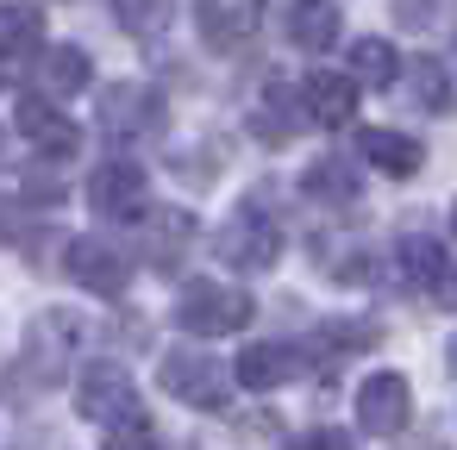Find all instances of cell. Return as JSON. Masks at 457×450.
Wrapping results in <instances>:
<instances>
[{
    "label": "cell",
    "mask_w": 457,
    "mask_h": 450,
    "mask_svg": "<svg viewBox=\"0 0 457 450\" xmlns=\"http://www.w3.org/2000/svg\"><path fill=\"white\" fill-rule=\"evenodd\" d=\"M176 325L188 338H232L251 325V294L226 288V282H188L176 300Z\"/></svg>",
    "instance_id": "obj_1"
},
{
    "label": "cell",
    "mask_w": 457,
    "mask_h": 450,
    "mask_svg": "<svg viewBox=\"0 0 457 450\" xmlns=\"http://www.w3.org/2000/svg\"><path fill=\"white\" fill-rule=\"evenodd\" d=\"M76 413L95 419V425H145V406H138V388L120 363H88L82 381H76Z\"/></svg>",
    "instance_id": "obj_2"
},
{
    "label": "cell",
    "mask_w": 457,
    "mask_h": 450,
    "mask_svg": "<svg viewBox=\"0 0 457 450\" xmlns=\"http://www.w3.org/2000/svg\"><path fill=\"white\" fill-rule=\"evenodd\" d=\"M63 269H70L76 288H88V294H101V300H120L126 282H132V263H126L120 244H107V238H70Z\"/></svg>",
    "instance_id": "obj_3"
},
{
    "label": "cell",
    "mask_w": 457,
    "mask_h": 450,
    "mask_svg": "<svg viewBox=\"0 0 457 450\" xmlns=\"http://www.w3.org/2000/svg\"><path fill=\"white\" fill-rule=\"evenodd\" d=\"M163 388L176 394V400H188V406H201V413H220L226 406V369L213 363V356H201V350H170L163 356Z\"/></svg>",
    "instance_id": "obj_4"
},
{
    "label": "cell",
    "mask_w": 457,
    "mask_h": 450,
    "mask_svg": "<svg viewBox=\"0 0 457 450\" xmlns=\"http://www.w3.org/2000/svg\"><path fill=\"white\" fill-rule=\"evenodd\" d=\"M407 419H413V388H407V375H395V369L370 375L363 394H357V425H363L370 438H401Z\"/></svg>",
    "instance_id": "obj_5"
},
{
    "label": "cell",
    "mask_w": 457,
    "mask_h": 450,
    "mask_svg": "<svg viewBox=\"0 0 457 450\" xmlns=\"http://www.w3.org/2000/svg\"><path fill=\"white\" fill-rule=\"evenodd\" d=\"M220 257H226L232 269H270V263L282 257V232H276V219H263V207L251 200V207L220 232Z\"/></svg>",
    "instance_id": "obj_6"
},
{
    "label": "cell",
    "mask_w": 457,
    "mask_h": 450,
    "mask_svg": "<svg viewBox=\"0 0 457 450\" xmlns=\"http://www.w3.org/2000/svg\"><path fill=\"white\" fill-rule=\"evenodd\" d=\"M13 126H20V138H26L38 157H76V144H82V132L70 126V113H57L45 94H26L20 113H13Z\"/></svg>",
    "instance_id": "obj_7"
},
{
    "label": "cell",
    "mask_w": 457,
    "mask_h": 450,
    "mask_svg": "<svg viewBox=\"0 0 457 450\" xmlns=\"http://www.w3.org/2000/svg\"><path fill=\"white\" fill-rule=\"evenodd\" d=\"M88 207L101 213V219H132L138 207H145V169L138 163H101L95 169V182H88Z\"/></svg>",
    "instance_id": "obj_8"
},
{
    "label": "cell",
    "mask_w": 457,
    "mask_h": 450,
    "mask_svg": "<svg viewBox=\"0 0 457 450\" xmlns=\"http://www.w3.org/2000/svg\"><path fill=\"white\" fill-rule=\"evenodd\" d=\"M188 244H195V213L157 207V213L145 219V263H151V269H176V263L188 257Z\"/></svg>",
    "instance_id": "obj_9"
},
{
    "label": "cell",
    "mask_w": 457,
    "mask_h": 450,
    "mask_svg": "<svg viewBox=\"0 0 457 450\" xmlns=\"http://www.w3.org/2000/svg\"><path fill=\"white\" fill-rule=\"evenodd\" d=\"M157 119H163V107H157V94H151V88H138V82H120V88H107V94H101V126H107V132H120V138L151 132Z\"/></svg>",
    "instance_id": "obj_10"
},
{
    "label": "cell",
    "mask_w": 457,
    "mask_h": 450,
    "mask_svg": "<svg viewBox=\"0 0 457 450\" xmlns=\"http://www.w3.org/2000/svg\"><path fill=\"white\" fill-rule=\"evenodd\" d=\"M357 157H363L370 169H382V176H413V169L426 163L420 138H401V132H388V126H376V132H357Z\"/></svg>",
    "instance_id": "obj_11"
},
{
    "label": "cell",
    "mask_w": 457,
    "mask_h": 450,
    "mask_svg": "<svg viewBox=\"0 0 457 450\" xmlns=\"http://www.w3.org/2000/svg\"><path fill=\"white\" fill-rule=\"evenodd\" d=\"M301 107H307V119H320V126H351V113H357V82H345V76H307V82H301Z\"/></svg>",
    "instance_id": "obj_12"
},
{
    "label": "cell",
    "mask_w": 457,
    "mask_h": 450,
    "mask_svg": "<svg viewBox=\"0 0 457 450\" xmlns=\"http://www.w3.org/2000/svg\"><path fill=\"white\" fill-rule=\"evenodd\" d=\"M295 369H301V350H295V344H251V350L238 356V381H245L251 394L282 388Z\"/></svg>",
    "instance_id": "obj_13"
},
{
    "label": "cell",
    "mask_w": 457,
    "mask_h": 450,
    "mask_svg": "<svg viewBox=\"0 0 457 450\" xmlns=\"http://www.w3.org/2000/svg\"><path fill=\"white\" fill-rule=\"evenodd\" d=\"M88 82H95V63H88V51H76V45H57V51L38 63V88H45V94H57V101L82 94Z\"/></svg>",
    "instance_id": "obj_14"
},
{
    "label": "cell",
    "mask_w": 457,
    "mask_h": 450,
    "mask_svg": "<svg viewBox=\"0 0 457 450\" xmlns=\"http://www.w3.org/2000/svg\"><path fill=\"white\" fill-rule=\"evenodd\" d=\"M288 38H295L301 51H332V45H338V7H332V0H295Z\"/></svg>",
    "instance_id": "obj_15"
},
{
    "label": "cell",
    "mask_w": 457,
    "mask_h": 450,
    "mask_svg": "<svg viewBox=\"0 0 457 450\" xmlns=\"http://www.w3.org/2000/svg\"><path fill=\"white\" fill-rule=\"evenodd\" d=\"M45 38V13L32 0H0V57H26Z\"/></svg>",
    "instance_id": "obj_16"
},
{
    "label": "cell",
    "mask_w": 457,
    "mask_h": 450,
    "mask_svg": "<svg viewBox=\"0 0 457 450\" xmlns=\"http://www.w3.org/2000/svg\"><path fill=\"white\" fill-rule=\"evenodd\" d=\"M301 188H307V200H320V207H351L357 200V169L351 163H338V157H320L307 176H301Z\"/></svg>",
    "instance_id": "obj_17"
},
{
    "label": "cell",
    "mask_w": 457,
    "mask_h": 450,
    "mask_svg": "<svg viewBox=\"0 0 457 450\" xmlns=\"http://www.w3.org/2000/svg\"><path fill=\"white\" fill-rule=\"evenodd\" d=\"M407 101H413L420 113H432V119H445V113L457 107V94H451V76H445V63H432V57H420V63L407 70Z\"/></svg>",
    "instance_id": "obj_18"
},
{
    "label": "cell",
    "mask_w": 457,
    "mask_h": 450,
    "mask_svg": "<svg viewBox=\"0 0 457 450\" xmlns=\"http://www.w3.org/2000/svg\"><path fill=\"white\" fill-rule=\"evenodd\" d=\"M395 263H401V282H407V288H432V282L445 275V250H438V238H426V232H407L401 250H395Z\"/></svg>",
    "instance_id": "obj_19"
},
{
    "label": "cell",
    "mask_w": 457,
    "mask_h": 450,
    "mask_svg": "<svg viewBox=\"0 0 457 450\" xmlns=\"http://www.w3.org/2000/svg\"><path fill=\"white\" fill-rule=\"evenodd\" d=\"M245 32H251V0H245V7H226V0H201V38H207L213 51L245 45Z\"/></svg>",
    "instance_id": "obj_20"
},
{
    "label": "cell",
    "mask_w": 457,
    "mask_h": 450,
    "mask_svg": "<svg viewBox=\"0 0 457 450\" xmlns=\"http://www.w3.org/2000/svg\"><path fill=\"white\" fill-rule=\"evenodd\" d=\"M351 76H357L363 88H388V82L401 76L395 45H388V38H357V45H351Z\"/></svg>",
    "instance_id": "obj_21"
},
{
    "label": "cell",
    "mask_w": 457,
    "mask_h": 450,
    "mask_svg": "<svg viewBox=\"0 0 457 450\" xmlns=\"http://www.w3.org/2000/svg\"><path fill=\"white\" fill-rule=\"evenodd\" d=\"M170 7H176V0H113V20H120L126 32L151 38V32H163V26H170Z\"/></svg>",
    "instance_id": "obj_22"
},
{
    "label": "cell",
    "mask_w": 457,
    "mask_h": 450,
    "mask_svg": "<svg viewBox=\"0 0 457 450\" xmlns=\"http://www.w3.org/2000/svg\"><path fill=\"white\" fill-rule=\"evenodd\" d=\"M313 338H326V350H370L376 344V325L370 319H326Z\"/></svg>",
    "instance_id": "obj_23"
},
{
    "label": "cell",
    "mask_w": 457,
    "mask_h": 450,
    "mask_svg": "<svg viewBox=\"0 0 457 450\" xmlns=\"http://www.w3.org/2000/svg\"><path fill=\"white\" fill-rule=\"evenodd\" d=\"M295 450H357L345 431H332V425H313V431H301L295 438Z\"/></svg>",
    "instance_id": "obj_24"
},
{
    "label": "cell",
    "mask_w": 457,
    "mask_h": 450,
    "mask_svg": "<svg viewBox=\"0 0 457 450\" xmlns=\"http://www.w3.org/2000/svg\"><path fill=\"white\" fill-rule=\"evenodd\" d=\"M107 450H157V438H151L145 425H120V431L107 438Z\"/></svg>",
    "instance_id": "obj_25"
},
{
    "label": "cell",
    "mask_w": 457,
    "mask_h": 450,
    "mask_svg": "<svg viewBox=\"0 0 457 450\" xmlns=\"http://www.w3.org/2000/svg\"><path fill=\"white\" fill-rule=\"evenodd\" d=\"M451 369H457V338H451Z\"/></svg>",
    "instance_id": "obj_26"
},
{
    "label": "cell",
    "mask_w": 457,
    "mask_h": 450,
    "mask_svg": "<svg viewBox=\"0 0 457 450\" xmlns=\"http://www.w3.org/2000/svg\"><path fill=\"white\" fill-rule=\"evenodd\" d=\"M0 238H7V213H0Z\"/></svg>",
    "instance_id": "obj_27"
},
{
    "label": "cell",
    "mask_w": 457,
    "mask_h": 450,
    "mask_svg": "<svg viewBox=\"0 0 457 450\" xmlns=\"http://www.w3.org/2000/svg\"><path fill=\"white\" fill-rule=\"evenodd\" d=\"M0 157H7V138H0Z\"/></svg>",
    "instance_id": "obj_28"
}]
</instances>
